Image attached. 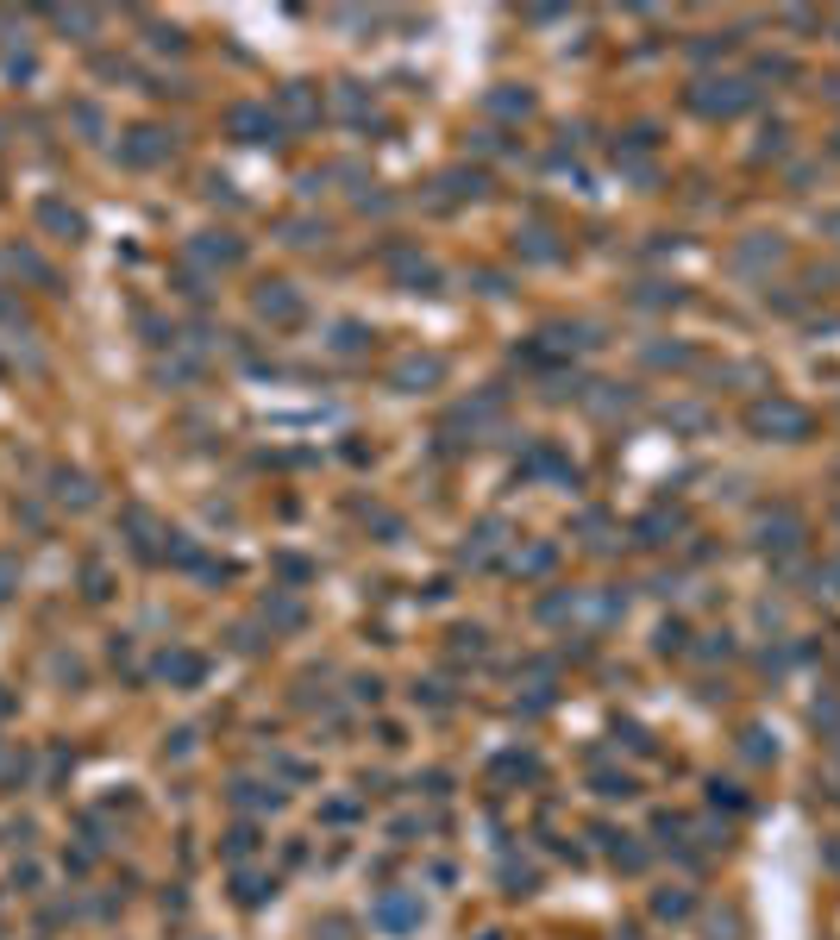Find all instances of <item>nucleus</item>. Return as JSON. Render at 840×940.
Returning <instances> with one entry per match:
<instances>
[{"label": "nucleus", "instance_id": "nucleus-1", "mask_svg": "<svg viewBox=\"0 0 840 940\" xmlns=\"http://www.w3.org/2000/svg\"><path fill=\"white\" fill-rule=\"evenodd\" d=\"M740 427L753 432V439H765V445H803L815 432V414L796 402V395H784V389H765V395L746 402Z\"/></svg>", "mask_w": 840, "mask_h": 940}, {"label": "nucleus", "instance_id": "nucleus-2", "mask_svg": "<svg viewBox=\"0 0 840 940\" xmlns=\"http://www.w3.org/2000/svg\"><path fill=\"white\" fill-rule=\"evenodd\" d=\"M690 113H703V120H740V113H753L759 107V82L740 76V70H721V76H696L690 82Z\"/></svg>", "mask_w": 840, "mask_h": 940}, {"label": "nucleus", "instance_id": "nucleus-3", "mask_svg": "<svg viewBox=\"0 0 840 940\" xmlns=\"http://www.w3.org/2000/svg\"><path fill=\"white\" fill-rule=\"evenodd\" d=\"M753 546L771 552V559H796L809 546V521L790 509V502H771V509L753 514Z\"/></svg>", "mask_w": 840, "mask_h": 940}, {"label": "nucleus", "instance_id": "nucleus-4", "mask_svg": "<svg viewBox=\"0 0 840 940\" xmlns=\"http://www.w3.org/2000/svg\"><path fill=\"white\" fill-rule=\"evenodd\" d=\"M790 257L784 232H746V239H734V252H728V270H734L740 282H771V270Z\"/></svg>", "mask_w": 840, "mask_h": 940}, {"label": "nucleus", "instance_id": "nucleus-5", "mask_svg": "<svg viewBox=\"0 0 840 940\" xmlns=\"http://www.w3.org/2000/svg\"><path fill=\"white\" fill-rule=\"evenodd\" d=\"M678 534H684V514H665V509H653L646 521H640V539H646V546H671Z\"/></svg>", "mask_w": 840, "mask_h": 940}, {"label": "nucleus", "instance_id": "nucleus-6", "mask_svg": "<svg viewBox=\"0 0 840 940\" xmlns=\"http://www.w3.org/2000/svg\"><path fill=\"white\" fill-rule=\"evenodd\" d=\"M690 910H696V896H690L684 884H665L659 896H653V915H659V921H678V915H690Z\"/></svg>", "mask_w": 840, "mask_h": 940}, {"label": "nucleus", "instance_id": "nucleus-7", "mask_svg": "<svg viewBox=\"0 0 840 940\" xmlns=\"http://www.w3.org/2000/svg\"><path fill=\"white\" fill-rule=\"evenodd\" d=\"M790 151V126L784 120H765L759 126V145H753V163H765V157H784Z\"/></svg>", "mask_w": 840, "mask_h": 940}, {"label": "nucleus", "instance_id": "nucleus-8", "mask_svg": "<svg viewBox=\"0 0 840 940\" xmlns=\"http://www.w3.org/2000/svg\"><path fill=\"white\" fill-rule=\"evenodd\" d=\"M734 51V32H703L696 45H690V63H715V57Z\"/></svg>", "mask_w": 840, "mask_h": 940}, {"label": "nucleus", "instance_id": "nucleus-9", "mask_svg": "<svg viewBox=\"0 0 840 940\" xmlns=\"http://www.w3.org/2000/svg\"><path fill=\"white\" fill-rule=\"evenodd\" d=\"M257 307H264V314H277V320H295V314H302V302H295V295H289L282 282H270V289L257 295Z\"/></svg>", "mask_w": 840, "mask_h": 940}, {"label": "nucleus", "instance_id": "nucleus-10", "mask_svg": "<svg viewBox=\"0 0 840 940\" xmlns=\"http://www.w3.org/2000/svg\"><path fill=\"white\" fill-rule=\"evenodd\" d=\"M753 82H796V57H784V51L759 57V63H753Z\"/></svg>", "mask_w": 840, "mask_h": 940}, {"label": "nucleus", "instance_id": "nucleus-11", "mask_svg": "<svg viewBox=\"0 0 840 940\" xmlns=\"http://www.w3.org/2000/svg\"><path fill=\"white\" fill-rule=\"evenodd\" d=\"M709 803H715V809H734V815H746V796H740V784H734V778H709Z\"/></svg>", "mask_w": 840, "mask_h": 940}, {"label": "nucleus", "instance_id": "nucleus-12", "mask_svg": "<svg viewBox=\"0 0 840 940\" xmlns=\"http://www.w3.org/2000/svg\"><path fill=\"white\" fill-rule=\"evenodd\" d=\"M678 302H684L678 282H646V289H640V307H678Z\"/></svg>", "mask_w": 840, "mask_h": 940}, {"label": "nucleus", "instance_id": "nucleus-13", "mask_svg": "<svg viewBox=\"0 0 840 940\" xmlns=\"http://www.w3.org/2000/svg\"><path fill=\"white\" fill-rule=\"evenodd\" d=\"M232 126L245 132V138H270V132H277L264 113H257V107H239V113H232Z\"/></svg>", "mask_w": 840, "mask_h": 940}, {"label": "nucleus", "instance_id": "nucleus-14", "mask_svg": "<svg viewBox=\"0 0 840 940\" xmlns=\"http://www.w3.org/2000/svg\"><path fill=\"white\" fill-rule=\"evenodd\" d=\"M684 646H690V627H684V621H665V627H659V652L671 659V652H684Z\"/></svg>", "mask_w": 840, "mask_h": 940}, {"label": "nucleus", "instance_id": "nucleus-15", "mask_svg": "<svg viewBox=\"0 0 840 940\" xmlns=\"http://www.w3.org/2000/svg\"><path fill=\"white\" fill-rule=\"evenodd\" d=\"M740 753H746L753 765H765V759H771V746H765V734H759V728H746V734H740Z\"/></svg>", "mask_w": 840, "mask_h": 940}, {"label": "nucleus", "instance_id": "nucleus-16", "mask_svg": "<svg viewBox=\"0 0 840 940\" xmlns=\"http://www.w3.org/2000/svg\"><path fill=\"white\" fill-rule=\"evenodd\" d=\"M734 935H740V915H734V910L709 915V940H734Z\"/></svg>", "mask_w": 840, "mask_h": 940}, {"label": "nucleus", "instance_id": "nucleus-17", "mask_svg": "<svg viewBox=\"0 0 840 940\" xmlns=\"http://www.w3.org/2000/svg\"><path fill=\"white\" fill-rule=\"evenodd\" d=\"M665 420H678V427H690V432H696V427H709V414H703V407H671V414H665Z\"/></svg>", "mask_w": 840, "mask_h": 940}, {"label": "nucleus", "instance_id": "nucleus-18", "mask_svg": "<svg viewBox=\"0 0 840 940\" xmlns=\"http://www.w3.org/2000/svg\"><path fill=\"white\" fill-rule=\"evenodd\" d=\"M778 20H784L790 32H821V13H803V7H796V13H778Z\"/></svg>", "mask_w": 840, "mask_h": 940}, {"label": "nucleus", "instance_id": "nucleus-19", "mask_svg": "<svg viewBox=\"0 0 840 940\" xmlns=\"http://www.w3.org/2000/svg\"><path fill=\"white\" fill-rule=\"evenodd\" d=\"M489 107H496V113H527V107H534V101H527V95H496V101H489Z\"/></svg>", "mask_w": 840, "mask_h": 940}, {"label": "nucleus", "instance_id": "nucleus-20", "mask_svg": "<svg viewBox=\"0 0 840 940\" xmlns=\"http://www.w3.org/2000/svg\"><path fill=\"white\" fill-rule=\"evenodd\" d=\"M653 364H690L684 345H653Z\"/></svg>", "mask_w": 840, "mask_h": 940}, {"label": "nucleus", "instance_id": "nucleus-21", "mask_svg": "<svg viewBox=\"0 0 840 940\" xmlns=\"http://www.w3.org/2000/svg\"><path fill=\"white\" fill-rule=\"evenodd\" d=\"M602 796H634V778H602Z\"/></svg>", "mask_w": 840, "mask_h": 940}, {"label": "nucleus", "instance_id": "nucleus-22", "mask_svg": "<svg viewBox=\"0 0 840 940\" xmlns=\"http://www.w3.org/2000/svg\"><path fill=\"white\" fill-rule=\"evenodd\" d=\"M821 232H835V245H840V207H835V213H821Z\"/></svg>", "mask_w": 840, "mask_h": 940}, {"label": "nucleus", "instance_id": "nucleus-23", "mask_svg": "<svg viewBox=\"0 0 840 940\" xmlns=\"http://www.w3.org/2000/svg\"><path fill=\"white\" fill-rule=\"evenodd\" d=\"M828 151H835V157H840V132H835V145H828Z\"/></svg>", "mask_w": 840, "mask_h": 940}, {"label": "nucleus", "instance_id": "nucleus-24", "mask_svg": "<svg viewBox=\"0 0 840 940\" xmlns=\"http://www.w3.org/2000/svg\"><path fill=\"white\" fill-rule=\"evenodd\" d=\"M835 527H840V496H835Z\"/></svg>", "mask_w": 840, "mask_h": 940}]
</instances>
